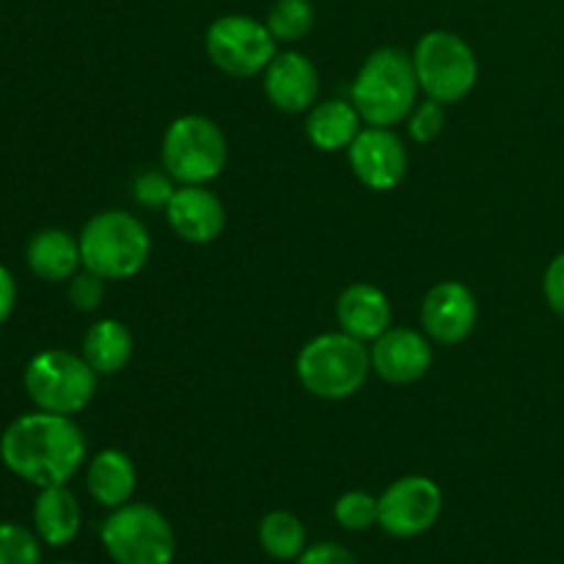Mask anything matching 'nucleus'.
<instances>
[{"label":"nucleus","instance_id":"nucleus-2","mask_svg":"<svg viewBox=\"0 0 564 564\" xmlns=\"http://www.w3.org/2000/svg\"><path fill=\"white\" fill-rule=\"evenodd\" d=\"M413 55L400 47H380L364 58L350 86V102L369 127H397L419 102Z\"/></svg>","mask_w":564,"mask_h":564},{"label":"nucleus","instance_id":"nucleus-14","mask_svg":"<svg viewBox=\"0 0 564 564\" xmlns=\"http://www.w3.org/2000/svg\"><path fill=\"white\" fill-rule=\"evenodd\" d=\"M262 88L268 102L281 113H308L317 105L319 72L306 53L279 50L262 72Z\"/></svg>","mask_w":564,"mask_h":564},{"label":"nucleus","instance_id":"nucleus-9","mask_svg":"<svg viewBox=\"0 0 564 564\" xmlns=\"http://www.w3.org/2000/svg\"><path fill=\"white\" fill-rule=\"evenodd\" d=\"M204 47L213 66L231 77L262 75L279 53L270 28L248 14H224L209 22Z\"/></svg>","mask_w":564,"mask_h":564},{"label":"nucleus","instance_id":"nucleus-15","mask_svg":"<svg viewBox=\"0 0 564 564\" xmlns=\"http://www.w3.org/2000/svg\"><path fill=\"white\" fill-rule=\"evenodd\" d=\"M163 213L174 235L191 246L215 242L226 226L224 202L207 185H176Z\"/></svg>","mask_w":564,"mask_h":564},{"label":"nucleus","instance_id":"nucleus-16","mask_svg":"<svg viewBox=\"0 0 564 564\" xmlns=\"http://www.w3.org/2000/svg\"><path fill=\"white\" fill-rule=\"evenodd\" d=\"M391 319H394V312H391L389 295L369 281L350 284L336 301V323H339V330L350 334L352 339L375 341L391 328Z\"/></svg>","mask_w":564,"mask_h":564},{"label":"nucleus","instance_id":"nucleus-23","mask_svg":"<svg viewBox=\"0 0 564 564\" xmlns=\"http://www.w3.org/2000/svg\"><path fill=\"white\" fill-rule=\"evenodd\" d=\"M264 25L270 28L275 42L295 44L306 39L314 28L312 0H275L268 11Z\"/></svg>","mask_w":564,"mask_h":564},{"label":"nucleus","instance_id":"nucleus-19","mask_svg":"<svg viewBox=\"0 0 564 564\" xmlns=\"http://www.w3.org/2000/svg\"><path fill=\"white\" fill-rule=\"evenodd\" d=\"M25 262L36 279L50 284L69 281L83 268L80 240L66 229H42L28 242Z\"/></svg>","mask_w":564,"mask_h":564},{"label":"nucleus","instance_id":"nucleus-31","mask_svg":"<svg viewBox=\"0 0 564 564\" xmlns=\"http://www.w3.org/2000/svg\"><path fill=\"white\" fill-rule=\"evenodd\" d=\"M14 303H17V284H14V275H11L9 268L0 264V325L9 319V314L14 312Z\"/></svg>","mask_w":564,"mask_h":564},{"label":"nucleus","instance_id":"nucleus-30","mask_svg":"<svg viewBox=\"0 0 564 564\" xmlns=\"http://www.w3.org/2000/svg\"><path fill=\"white\" fill-rule=\"evenodd\" d=\"M295 564H358L356 556L339 543H314L306 545Z\"/></svg>","mask_w":564,"mask_h":564},{"label":"nucleus","instance_id":"nucleus-18","mask_svg":"<svg viewBox=\"0 0 564 564\" xmlns=\"http://www.w3.org/2000/svg\"><path fill=\"white\" fill-rule=\"evenodd\" d=\"M80 501L66 485L39 488L36 501H33V532L44 545H53V549L69 545L80 532Z\"/></svg>","mask_w":564,"mask_h":564},{"label":"nucleus","instance_id":"nucleus-5","mask_svg":"<svg viewBox=\"0 0 564 564\" xmlns=\"http://www.w3.org/2000/svg\"><path fill=\"white\" fill-rule=\"evenodd\" d=\"M160 160L176 185H209L229 160V143L218 121L202 113H185L163 132Z\"/></svg>","mask_w":564,"mask_h":564},{"label":"nucleus","instance_id":"nucleus-11","mask_svg":"<svg viewBox=\"0 0 564 564\" xmlns=\"http://www.w3.org/2000/svg\"><path fill=\"white\" fill-rule=\"evenodd\" d=\"M347 160L356 180L375 193L394 191L408 174V149L394 127H364L347 147Z\"/></svg>","mask_w":564,"mask_h":564},{"label":"nucleus","instance_id":"nucleus-13","mask_svg":"<svg viewBox=\"0 0 564 564\" xmlns=\"http://www.w3.org/2000/svg\"><path fill=\"white\" fill-rule=\"evenodd\" d=\"M372 372L391 386H408L422 380L433 367V339L416 328L391 325L369 347Z\"/></svg>","mask_w":564,"mask_h":564},{"label":"nucleus","instance_id":"nucleus-17","mask_svg":"<svg viewBox=\"0 0 564 564\" xmlns=\"http://www.w3.org/2000/svg\"><path fill=\"white\" fill-rule=\"evenodd\" d=\"M88 496L105 510L132 501L138 488V468L132 457L121 449H102L88 460L86 468Z\"/></svg>","mask_w":564,"mask_h":564},{"label":"nucleus","instance_id":"nucleus-28","mask_svg":"<svg viewBox=\"0 0 564 564\" xmlns=\"http://www.w3.org/2000/svg\"><path fill=\"white\" fill-rule=\"evenodd\" d=\"M105 301V279L91 270H77L69 279V303L83 314H91Z\"/></svg>","mask_w":564,"mask_h":564},{"label":"nucleus","instance_id":"nucleus-32","mask_svg":"<svg viewBox=\"0 0 564 564\" xmlns=\"http://www.w3.org/2000/svg\"><path fill=\"white\" fill-rule=\"evenodd\" d=\"M55 564H77V562H55Z\"/></svg>","mask_w":564,"mask_h":564},{"label":"nucleus","instance_id":"nucleus-7","mask_svg":"<svg viewBox=\"0 0 564 564\" xmlns=\"http://www.w3.org/2000/svg\"><path fill=\"white\" fill-rule=\"evenodd\" d=\"M97 378L83 352L77 356L69 350H44L28 361L22 383L36 411L75 416L86 411L97 394Z\"/></svg>","mask_w":564,"mask_h":564},{"label":"nucleus","instance_id":"nucleus-25","mask_svg":"<svg viewBox=\"0 0 564 564\" xmlns=\"http://www.w3.org/2000/svg\"><path fill=\"white\" fill-rule=\"evenodd\" d=\"M0 564H42L36 532L20 523H0Z\"/></svg>","mask_w":564,"mask_h":564},{"label":"nucleus","instance_id":"nucleus-12","mask_svg":"<svg viewBox=\"0 0 564 564\" xmlns=\"http://www.w3.org/2000/svg\"><path fill=\"white\" fill-rule=\"evenodd\" d=\"M479 319L477 295L463 281H441L422 301V328L435 345H460L474 334Z\"/></svg>","mask_w":564,"mask_h":564},{"label":"nucleus","instance_id":"nucleus-10","mask_svg":"<svg viewBox=\"0 0 564 564\" xmlns=\"http://www.w3.org/2000/svg\"><path fill=\"white\" fill-rule=\"evenodd\" d=\"M444 510V494L438 482L422 474H411L391 482L378 496V527L389 538L411 540L430 532Z\"/></svg>","mask_w":564,"mask_h":564},{"label":"nucleus","instance_id":"nucleus-29","mask_svg":"<svg viewBox=\"0 0 564 564\" xmlns=\"http://www.w3.org/2000/svg\"><path fill=\"white\" fill-rule=\"evenodd\" d=\"M543 297L551 312L564 319V251L556 253L543 273Z\"/></svg>","mask_w":564,"mask_h":564},{"label":"nucleus","instance_id":"nucleus-4","mask_svg":"<svg viewBox=\"0 0 564 564\" xmlns=\"http://www.w3.org/2000/svg\"><path fill=\"white\" fill-rule=\"evenodd\" d=\"M80 240L83 268L105 281H124L141 273L152 257V235L147 224L127 209H102L86 220Z\"/></svg>","mask_w":564,"mask_h":564},{"label":"nucleus","instance_id":"nucleus-6","mask_svg":"<svg viewBox=\"0 0 564 564\" xmlns=\"http://www.w3.org/2000/svg\"><path fill=\"white\" fill-rule=\"evenodd\" d=\"M99 540L116 564H171L176 556L174 527L158 507L143 501L110 510Z\"/></svg>","mask_w":564,"mask_h":564},{"label":"nucleus","instance_id":"nucleus-8","mask_svg":"<svg viewBox=\"0 0 564 564\" xmlns=\"http://www.w3.org/2000/svg\"><path fill=\"white\" fill-rule=\"evenodd\" d=\"M419 88L427 99L452 105L466 99L479 80V61L471 44L452 31H427L413 50Z\"/></svg>","mask_w":564,"mask_h":564},{"label":"nucleus","instance_id":"nucleus-24","mask_svg":"<svg viewBox=\"0 0 564 564\" xmlns=\"http://www.w3.org/2000/svg\"><path fill=\"white\" fill-rule=\"evenodd\" d=\"M334 518L347 532H367L378 527V496L367 490H347L336 499Z\"/></svg>","mask_w":564,"mask_h":564},{"label":"nucleus","instance_id":"nucleus-27","mask_svg":"<svg viewBox=\"0 0 564 564\" xmlns=\"http://www.w3.org/2000/svg\"><path fill=\"white\" fill-rule=\"evenodd\" d=\"M446 113L444 105L435 102V99H424V102H416V108L408 116V132L416 143H433L435 138L444 132Z\"/></svg>","mask_w":564,"mask_h":564},{"label":"nucleus","instance_id":"nucleus-1","mask_svg":"<svg viewBox=\"0 0 564 564\" xmlns=\"http://www.w3.org/2000/svg\"><path fill=\"white\" fill-rule=\"evenodd\" d=\"M86 435L72 416L25 413L0 435V460L14 477L36 488L66 485L86 463Z\"/></svg>","mask_w":564,"mask_h":564},{"label":"nucleus","instance_id":"nucleus-20","mask_svg":"<svg viewBox=\"0 0 564 564\" xmlns=\"http://www.w3.org/2000/svg\"><path fill=\"white\" fill-rule=\"evenodd\" d=\"M361 121V113L350 99H323L306 113V138L319 152H347L364 130Z\"/></svg>","mask_w":564,"mask_h":564},{"label":"nucleus","instance_id":"nucleus-22","mask_svg":"<svg viewBox=\"0 0 564 564\" xmlns=\"http://www.w3.org/2000/svg\"><path fill=\"white\" fill-rule=\"evenodd\" d=\"M259 545L279 562H292L306 551V527L290 510H273L259 521Z\"/></svg>","mask_w":564,"mask_h":564},{"label":"nucleus","instance_id":"nucleus-3","mask_svg":"<svg viewBox=\"0 0 564 564\" xmlns=\"http://www.w3.org/2000/svg\"><path fill=\"white\" fill-rule=\"evenodd\" d=\"M372 372L367 341L345 330L319 334L301 347L295 358L297 383L317 400H347L358 394Z\"/></svg>","mask_w":564,"mask_h":564},{"label":"nucleus","instance_id":"nucleus-26","mask_svg":"<svg viewBox=\"0 0 564 564\" xmlns=\"http://www.w3.org/2000/svg\"><path fill=\"white\" fill-rule=\"evenodd\" d=\"M176 191V182L165 169H147L132 182V196L147 209H165Z\"/></svg>","mask_w":564,"mask_h":564},{"label":"nucleus","instance_id":"nucleus-21","mask_svg":"<svg viewBox=\"0 0 564 564\" xmlns=\"http://www.w3.org/2000/svg\"><path fill=\"white\" fill-rule=\"evenodd\" d=\"M135 339L121 319H97L83 336V358L97 375H116L130 364Z\"/></svg>","mask_w":564,"mask_h":564}]
</instances>
